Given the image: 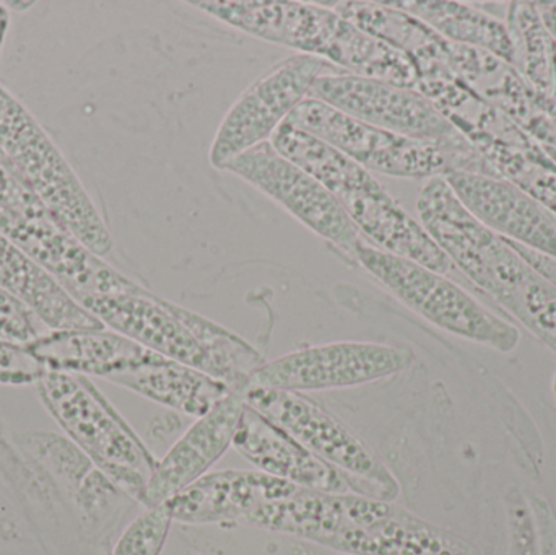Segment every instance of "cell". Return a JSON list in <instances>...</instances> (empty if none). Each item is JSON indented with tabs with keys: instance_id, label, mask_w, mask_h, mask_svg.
<instances>
[{
	"instance_id": "obj_1",
	"label": "cell",
	"mask_w": 556,
	"mask_h": 555,
	"mask_svg": "<svg viewBox=\"0 0 556 555\" xmlns=\"http://www.w3.org/2000/svg\"><path fill=\"white\" fill-rule=\"evenodd\" d=\"M420 224L476 293L516 319L556 354V286L506 238L483 227L443 176L427 179L417 198Z\"/></svg>"
},
{
	"instance_id": "obj_2",
	"label": "cell",
	"mask_w": 556,
	"mask_h": 555,
	"mask_svg": "<svg viewBox=\"0 0 556 555\" xmlns=\"http://www.w3.org/2000/svg\"><path fill=\"white\" fill-rule=\"evenodd\" d=\"M244 525L290 534L350 555H479L472 544L389 501L298 489Z\"/></svg>"
},
{
	"instance_id": "obj_3",
	"label": "cell",
	"mask_w": 556,
	"mask_h": 555,
	"mask_svg": "<svg viewBox=\"0 0 556 555\" xmlns=\"http://www.w3.org/2000/svg\"><path fill=\"white\" fill-rule=\"evenodd\" d=\"M248 35L296 49L346 74L414 88L420 68L410 55L363 31L323 3L189 2Z\"/></svg>"
},
{
	"instance_id": "obj_4",
	"label": "cell",
	"mask_w": 556,
	"mask_h": 555,
	"mask_svg": "<svg viewBox=\"0 0 556 555\" xmlns=\"http://www.w3.org/2000/svg\"><path fill=\"white\" fill-rule=\"evenodd\" d=\"M35 387L64 436L121 492L146 507L147 484L159 459L93 381L84 375L45 368Z\"/></svg>"
},
{
	"instance_id": "obj_5",
	"label": "cell",
	"mask_w": 556,
	"mask_h": 555,
	"mask_svg": "<svg viewBox=\"0 0 556 555\" xmlns=\"http://www.w3.org/2000/svg\"><path fill=\"white\" fill-rule=\"evenodd\" d=\"M0 234L49 270L78 303L142 289L80 243L26 185L2 150Z\"/></svg>"
},
{
	"instance_id": "obj_6",
	"label": "cell",
	"mask_w": 556,
	"mask_h": 555,
	"mask_svg": "<svg viewBox=\"0 0 556 555\" xmlns=\"http://www.w3.org/2000/svg\"><path fill=\"white\" fill-rule=\"evenodd\" d=\"M0 150L51 214L100 257L114 241L77 173L36 117L0 85Z\"/></svg>"
},
{
	"instance_id": "obj_7",
	"label": "cell",
	"mask_w": 556,
	"mask_h": 555,
	"mask_svg": "<svg viewBox=\"0 0 556 555\" xmlns=\"http://www.w3.org/2000/svg\"><path fill=\"white\" fill-rule=\"evenodd\" d=\"M353 261L437 328L502 354L518 348L521 332L511 319L492 312L456 280L384 253L366 240L355 248Z\"/></svg>"
},
{
	"instance_id": "obj_8",
	"label": "cell",
	"mask_w": 556,
	"mask_h": 555,
	"mask_svg": "<svg viewBox=\"0 0 556 555\" xmlns=\"http://www.w3.org/2000/svg\"><path fill=\"white\" fill-rule=\"evenodd\" d=\"M243 396L251 409L343 472L353 494L389 502L401 494L397 479L382 459L345 424L309 398L261 387H248Z\"/></svg>"
},
{
	"instance_id": "obj_9",
	"label": "cell",
	"mask_w": 556,
	"mask_h": 555,
	"mask_svg": "<svg viewBox=\"0 0 556 555\" xmlns=\"http://www.w3.org/2000/svg\"><path fill=\"white\" fill-rule=\"evenodd\" d=\"M288 123L336 147L368 172L395 178H438L453 172L464 139L451 146L399 136L362 123L323 101L306 98L288 116Z\"/></svg>"
},
{
	"instance_id": "obj_10",
	"label": "cell",
	"mask_w": 556,
	"mask_h": 555,
	"mask_svg": "<svg viewBox=\"0 0 556 555\" xmlns=\"http://www.w3.org/2000/svg\"><path fill=\"white\" fill-rule=\"evenodd\" d=\"M343 72L323 59L293 54L277 62L231 104L211 147L212 165L225 163L247 150L269 142L294 108L309 97L320 75Z\"/></svg>"
},
{
	"instance_id": "obj_11",
	"label": "cell",
	"mask_w": 556,
	"mask_h": 555,
	"mask_svg": "<svg viewBox=\"0 0 556 555\" xmlns=\"http://www.w3.org/2000/svg\"><path fill=\"white\" fill-rule=\"evenodd\" d=\"M408 348L375 342H332L314 345L266 362L250 378L248 387L290 393L339 390L394 377L414 365Z\"/></svg>"
},
{
	"instance_id": "obj_12",
	"label": "cell",
	"mask_w": 556,
	"mask_h": 555,
	"mask_svg": "<svg viewBox=\"0 0 556 555\" xmlns=\"http://www.w3.org/2000/svg\"><path fill=\"white\" fill-rule=\"evenodd\" d=\"M307 98L323 101L369 126L410 139L443 146L467 139L430 98L414 88L333 72L320 75Z\"/></svg>"
},
{
	"instance_id": "obj_13",
	"label": "cell",
	"mask_w": 556,
	"mask_h": 555,
	"mask_svg": "<svg viewBox=\"0 0 556 555\" xmlns=\"http://www.w3.org/2000/svg\"><path fill=\"white\" fill-rule=\"evenodd\" d=\"M220 169L240 176L269 195L349 260H353L355 248L365 240L339 199L313 176L277 153L270 140L235 156Z\"/></svg>"
},
{
	"instance_id": "obj_14",
	"label": "cell",
	"mask_w": 556,
	"mask_h": 555,
	"mask_svg": "<svg viewBox=\"0 0 556 555\" xmlns=\"http://www.w3.org/2000/svg\"><path fill=\"white\" fill-rule=\"evenodd\" d=\"M104 328L126 336L169 361L211 375L207 355L179 315V305L147 289L116 295L93 297L80 303Z\"/></svg>"
},
{
	"instance_id": "obj_15",
	"label": "cell",
	"mask_w": 556,
	"mask_h": 555,
	"mask_svg": "<svg viewBox=\"0 0 556 555\" xmlns=\"http://www.w3.org/2000/svg\"><path fill=\"white\" fill-rule=\"evenodd\" d=\"M443 178L483 227L556 260L555 215L515 182L466 172H451Z\"/></svg>"
},
{
	"instance_id": "obj_16",
	"label": "cell",
	"mask_w": 556,
	"mask_h": 555,
	"mask_svg": "<svg viewBox=\"0 0 556 555\" xmlns=\"http://www.w3.org/2000/svg\"><path fill=\"white\" fill-rule=\"evenodd\" d=\"M244 409L243 393L231 391L211 413L195 419L159 459L147 484L146 508L166 504L208 475V469L233 446Z\"/></svg>"
},
{
	"instance_id": "obj_17",
	"label": "cell",
	"mask_w": 556,
	"mask_h": 555,
	"mask_svg": "<svg viewBox=\"0 0 556 555\" xmlns=\"http://www.w3.org/2000/svg\"><path fill=\"white\" fill-rule=\"evenodd\" d=\"M339 202L371 247L443 274L476 293L453 261L434 243L424 225L415 220L382 188L381 182L372 188L343 195Z\"/></svg>"
},
{
	"instance_id": "obj_18",
	"label": "cell",
	"mask_w": 556,
	"mask_h": 555,
	"mask_svg": "<svg viewBox=\"0 0 556 555\" xmlns=\"http://www.w3.org/2000/svg\"><path fill=\"white\" fill-rule=\"evenodd\" d=\"M233 449L261 472L283 479L296 488L324 494H353L343 472L317 458L248 404L235 436Z\"/></svg>"
},
{
	"instance_id": "obj_19",
	"label": "cell",
	"mask_w": 556,
	"mask_h": 555,
	"mask_svg": "<svg viewBox=\"0 0 556 555\" xmlns=\"http://www.w3.org/2000/svg\"><path fill=\"white\" fill-rule=\"evenodd\" d=\"M298 489L261 471L208 472L166 504L179 524H243L257 508L283 501Z\"/></svg>"
},
{
	"instance_id": "obj_20",
	"label": "cell",
	"mask_w": 556,
	"mask_h": 555,
	"mask_svg": "<svg viewBox=\"0 0 556 555\" xmlns=\"http://www.w3.org/2000/svg\"><path fill=\"white\" fill-rule=\"evenodd\" d=\"M26 349L48 370L108 381L163 357L108 328L48 331Z\"/></svg>"
},
{
	"instance_id": "obj_21",
	"label": "cell",
	"mask_w": 556,
	"mask_h": 555,
	"mask_svg": "<svg viewBox=\"0 0 556 555\" xmlns=\"http://www.w3.org/2000/svg\"><path fill=\"white\" fill-rule=\"evenodd\" d=\"M0 289L22 303L48 331L103 329L59 280L0 234Z\"/></svg>"
},
{
	"instance_id": "obj_22",
	"label": "cell",
	"mask_w": 556,
	"mask_h": 555,
	"mask_svg": "<svg viewBox=\"0 0 556 555\" xmlns=\"http://www.w3.org/2000/svg\"><path fill=\"white\" fill-rule=\"evenodd\" d=\"M111 383L195 419L211 413L231 393L224 381L166 357L117 375Z\"/></svg>"
},
{
	"instance_id": "obj_23",
	"label": "cell",
	"mask_w": 556,
	"mask_h": 555,
	"mask_svg": "<svg viewBox=\"0 0 556 555\" xmlns=\"http://www.w3.org/2000/svg\"><path fill=\"white\" fill-rule=\"evenodd\" d=\"M270 143L277 153L313 176L337 199L379 182L355 160L288 121L274 133Z\"/></svg>"
},
{
	"instance_id": "obj_24",
	"label": "cell",
	"mask_w": 556,
	"mask_h": 555,
	"mask_svg": "<svg viewBox=\"0 0 556 555\" xmlns=\"http://www.w3.org/2000/svg\"><path fill=\"white\" fill-rule=\"evenodd\" d=\"M402 10L443 36L454 45L482 49L498 55L500 61L515 65V48L506 23L472 5L456 2H386Z\"/></svg>"
},
{
	"instance_id": "obj_25",
	"label": "cell",
	"mask_w": 556,
	"mask_h": 555,
	"mask_svg": "<svg viewBox=\"0 0 556 555\" xmlns=\"http://www.w3.org/2000/svg\"><path fill=\"white\" fill-rule=\"evenodd\" d=\"M506 28L515 48V65L538 93L554 97L556 78L554 41L538 3H508Z\"/></svg>"
},
{
	"instance_id": "obj_26",
	"label": "cell",
	"mask_w": 556,
	"mask_h": 555,
	"mask_svg": "<svg viewBox=\"0 0 556 555\" xmlns=\"http://www.w3.org/2000/svg\"><path fill=\"white\" fill-rule=\"evenodd\" d=\"M173 521L168 504L146 508L127 525L110 555H162Z\"/></svg>"
},
{
	"instance_id": "obj_27",
	"label": "cell",
	"mask_w": 556,
	"mask_h": 555,
	"mask_svg": "<svg viewBox=\"0 0 556 555\" xmlns=\"http://www.w3.org/2000/svg\"><path fill=\"white\" fill-rule=\"evenodd\" d=\"M41 328L45 326L22 303L0 289V338L15 344L28 345L45 335Z\"/></svg>"
},
{
	"instance_id": "obj_28",
	"label": "cell",
	"mask_w": 556,
	"mask_h": 555,
	"mask_svg": "<svg viewBox=\"0 0 556 555\" xmlns=\"http://www.w3.org/2000/svg\"><path fill=\"white\" fill-rule=\"evenodd\" d=\"M45 367L29 354L26 345L0 338V384L25 387L36 384Z\"/></svg>"
},
{
	"instance_id": "obj_29",
	"label": "cell",
	"mask_w": 556,
	"mask_h": 555,
	"mask_svg": "<svg viewBox=\"0 0 556 555\" xmlns=\"http://www.w3.org/2000/svg\"><path fill=\"white\" fill-rule=\"evenodd\" d=\"M509 241V240H508ZM515 247V250L531 264L532 267L539 270L542 276L547 277L554 286H556V260L555 257L545 256V254L538 253V251L529 250L522 244L509 241Z\"/></svg>"
},
{
	"instance_id": "obj_30",
	"label": "cell",
	"mask_w": 556,
	"mask_h": 555,
	"mask_svg": "<svg viewBox=\"0 0 556 555\" xmlns=\"http://www.w3.org/2000/svg\"><path fill=\"white\" fill-rule=\"evenodd\" d=\"M538 9L541 12L545 26L551 31L552 38L556 41V2L538 3Z\"/></svg>"
},
{
	"instance_id": "obj_31",
	"label": "cell",
	"mask_w": 556,
	"mask_h": 555,
	"mask_svg": "<svg viewBox=\"0 0 556 555\" xmlns=\"http://www.w3.org/2000/svg\"><path fill=\"white\" fill-rule=\"evenodd\" d=\"M9 29V10L0 3V51H2L3 39Z\"/></svg>"
},
{
	"instance_id": "obj_32",
	"label": "cell",
	"mask_w": 556,
	"mask_h": 555,
	"mask_svg": "<svg viewBox=\"0 0 556 555\" xmlns=\"http://www.w3.org/2000/svg\"><path fill=\"white\" fill-rule=\"evenodd\" d=\"M542 149L545 150V153H547L548 156H551L552 160H554L556 165V147L554 146H542Z\"/></svg>"
},
{
	"instance_id": "obj_33",
	"label": "cell",
	"mask_w": 556,
	"mask_h": 555,
	"mask_svg": "<svg viewBox=\"0 0 556 555\" xmlns=\"http://www.w3.org/2000/svg\"><path fill=\"white\" fill-rule=\"evenodd\" d=\"M554 68H555V78H556V41H554Z\"/></svg>"
},
{
	"instance_id": "obj_34",
	"label": "cell",
	"mask_w": 556,
	"mask_h": 555,
	"mask_svg": "<svg viewBox=\"0 0 556 555\" xmlns=\"http://www.w3.org/2000/svg\"><path fill=\"white\" fill-rule=\"evenodd\" d=\"M554 393H555V398H556V375H555V380H554Z\"/></svg>"
},
{
	"instance_id": "obj_35",
	"label": "cell",
	"mask_w": 556,
	"mask_h": 555,
	"mask_svg": "<svg viewBox=\"0 0 556 555\" xmlns=\"http://www.w3.org/2000/svg\"><path fill=\"white\" fill-rule=\"evenodd\" d=\"M554 98H555V100H556V93L554 94Z\"/></svg>"
}]
</instances>
